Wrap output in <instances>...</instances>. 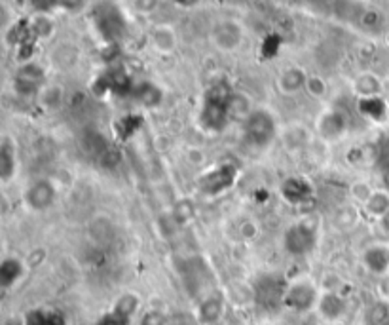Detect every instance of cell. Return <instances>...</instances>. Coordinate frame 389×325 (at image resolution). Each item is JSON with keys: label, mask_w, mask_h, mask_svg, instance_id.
I'll use <instances>...</instances> for the list:
<instances>
[{"label": "cell", "mask_w": 389, "mask_h": 325, "mask_svg": "<svg viewBox=\"0 0 389 325\" xmlns=\"http://www.w3.org/2000/svg\"><path fill=\"white\" fill-rule=\"evenodd\" d=\"M234 91L226 82H217L207 89L206 99L201 105L199 120L209 132H222L230 122V101Z\"/></svg>", "instance_id": "obj_1"}, {"label": "cell", "mask_w": 389, "mask_h": 325, "mask_svg": "<svg viewBox=\"0 0 389 325\" xmlns=\"http://www.w3.org/2000/svg\"><path fill=\"white\" fill-rule=\"evenodd\" d=\"M289 283L279 274H262L258 276L253 286V299L255 304L262 312L273 314V312L285 308V295Z\"/></svg>", "instance_id": "obj_2"}, {"label": "cell", "mask_w": 389, "mask_h": 325, "mask_svg": "<svg viewBox=\"0 0 389 325\" xmlns=\"http://www.w3.org/2000/svg\"><path fill=\"white\" fill-rule=\"evenodd\" d=\"M278 133V124L268 111L258 109V111H251L249 116L243 120V135L247 143L253 147H268Z\"/></svg>", "instance_id": "obj_3"}, {"label": "cell", "mask_w": 389, "mask_h": 325, "mask_svg": "<svg viewBox=\"0 0 389 325\" xmlns=\"http://www.w3.org/2000/svg\"><path fill=\"white\" fill-rule=\"evenodd\" d=\"M317 232L314 227L306 222H296L289 227L283 234V247L289 255L293 257H304L316 249Z\"/></svg>", "instance_id": "obj_4"}, {"label": "cell", "mask_w": 389, "mask_h": 325, "mask_svg": "<svg viewBox=\"0 0 389 325\" xmlns=\"http://www.w3.org/2000/svg\"><path fill=\"white\" fill-rule=\"evenodd\" d=\"M237 175H239V170L234 164H222V166H217L213 170L207 171L206 175H201L198 188L206 196H219L235 185Z\"/></svg>", "instance_id": "obj_5"}, {"label": "cell", "mask_w": 389, "mask_h": 325, "mask_svg": "<svg viewBox=\"0 0 389 325\" xmlns=\"http://www.w3.org/2000/svg\"><path fill=\"white\" fill-rule=\"evenodd\" d=\"M96 27L101 37L109 42H118L125 35V19L120 10L112 4H101L96 10Z\"/></svg>", "instance_id": "obj_6"}, {"label": "cell", "mask_w": 389, "mask_h": 325, "mask_svg": "<svg viewBox=\"0 0 389 325\" xmlns=\"http://www.w3.org/2000/svg\"><path fill=\"white\" fill-rule=\"evenodd\" d=\"M319 293L309 281H296L291 283L285 295V308L294 312H308L319 303Z\"/></svg>", "instance_id": "obj_7"}, {"label": "cell", "mask_w": 389, "mask_h": 325, "mask_svg": "<svg viewBox=\"0 0 389 325\" xmlns=\"http://www.w3.org/2000/svg\"><path fill=\"white\" fill-rule=\"evenodd\" d=\"M211 40L222 52H234L243 42V27L234 19L217 23L211 30Z\"/></svg>", "instance_id": "obj_8"}, {"label": "cell", "mask_w": 389, "mask_h": 325, "mask_svg": "<svg viewBox=\"0 0 389 325\" xmlns=\"http://www.w3.org/2000/svg\"><path fill=\"white\" fill-rule=\"evenodd\" d=\"M25 202H27V206L30 209H35V211H46V209H50L53 206V202H55V188L50 181H37V183H33V185L27 188V193H25Z\"/></svg>", "instance_id": "obj_9"}, {"label": "cell", "mask_w": 389, "mask_h": 325, "mask_svg": "<svg viewBox=\"0 0 389 325\" xmlns=\"http://www.w3.org/2000/svg\"><path fill=\"white\" fill-rule=\"evenodd\" d=\"M44 84V71L35 63H27L19 69V73L15 76V89L23 96L37 94L38 89Z\"/></svg>", "instance_id": "obj_10"}, {"label": "cell", "mask_w": 389, "mask_h": 325, "mask_svg": "<svg viewBox=\"0 0 389 325\" xmlns=\"http://www.w3.org/2000/svg\"><path fill=\"white\" fill-rule=\"evenodd\" d=\"M281 194L289 204L300 206L314 196V188L304 177H289L281 185Z\"/></svg>", "instance_id": "obj_11"}, {"label": "cell", "mask_w": 389, "mask_h": 325, "mask_svg": "<svg viewBox=\"0 0 389 325\" xmlns=\"http://www.w3.org/2000/svg\"><path fill=\"white\" fill-rule=\"evenodd\" d=\"M132 96L139 105L152 109V107H158V105L162 103L163 91L156 84H152V82H141L137 86H133Z\"/></svg>", "instance_id": "obj_12"}, {"label": "cell", "mask_w": 389, "mask_h": 325, "mask_svg": "<svg viewBox=\"0 0 389 325\" xmlns=\"http://www.w3.org/2000/svg\"><path fill=\"white\" fill-rule=\"evenodd\" d=\"M363 263L370 272L386 274L389 270V249L383 245L368 247L363 255Z\"/></svg>", "instance_id": "obj_13"}, {"label": "cell", "mask_w": 389, "mask_h": 325, "mask_svg": "<svg viewBox=\"0 0 389 325\" xmlns=\"http://www.w3.org/2000/svg\"><path fill=\"white\" fill-rule=\"evenodd\" d=\"M25 325H66L63 312L52 308H35L25 314Z\"/></svg>", "instance_id": "obj_14"}, {"label": "cell", "mask_w": 389, "mask_h": 325, "mask_svg": "<svg viewBox=\"0 0 389 325\" xmlns=\"http://www.w3.org/2000/svg\"><path fill=\"white\" fill-rule=\"evenodd\" d=\"M15 170H17V156H15L14 143L4 139L0 143V177L10 181L14 177Z\"/></svg>", "instance_id": "obj_15"}, {"label": "cell", "mask_w": 389, "mask_h": 325, "mask_svg": "<svg viewBox=\"0 0 389 325\" xmlns=\"http://www.w3.org/2000/svg\"><path fill=\"white\" fill-rule=\"evenodd\" d=\"M306 84H308V76L298 67H289L279 78V86L285 94H296L302 88H306Z\"/></svg>", "instance_id": "obj_16"}, {"label": "cell", "mask_w": 389, "mask_h": 325, "mask_svg": "<svg viewBox=\"0 0 389 325\" xmlns=\"http://www.w3.org/2000/svg\"><path fill=\"white\" fill-rule=\"evenodd\" d=\"M23 276V265L21 261L15 257H8L2 261L0 265V286L4 289H10L21 280Z\"/></svg>", "instance_id": "obj_17"}, {"label": "cell", "mask_w": 389, "mask_h": 325, "mask_svg": "<svg viewBox=\"0 0 389 325\" xmlns=\"http://www.w3.org/2000/svg\"><path fill=\"white\" fill-rule=\"evenodd\" d=\"M150 42H152V46H154L158 52H173L177 46L175 30L171 29V27H168V25H160V27H156V29L152 30Z\"/></svg>", "instance_id": "obj_18"}, {"label": "cell", "mask_w": 389, "mask_h": 325, "mask_svg": "<svg viewBox=\"0 0 389 325\" xmlns=\"http://www.w3.org/2000/svg\"><path fill=\"white\" fill-rule=\"evenodd\" d=\"M319 310L327 319H338L345 312V301L336 293H327L319 299Z\"/></svg>", "instance_id": "obj_19"}, {"label": "cell", "mask_w": 389, "mask_h": 325, "mask_svg": "<svg viewBox=\"0 0 389 325\" xmlns=\"http://www.w3.org/2000/svg\"><path fill=\"white\" fill-rule=\"evenodd\" d=\"M365 325H389V303L388 301H374L368 306L363 316Z\"/></svg>", "instance_id": "obj_20"}, {"label": "cell", "mask_w": 389, "mask_h": 325, "mask_svg": "<svg viewBox=\"0 0 389 325\" xmlns=\"http://www.w3.org/2000/svg\"><path fill=\"white\" fill-rule=\"evenodd\" d=\"M222 316V301L219 297H207L199 304V319L203 324H215Z\"/></svg>", "instance_id": "obj_21"}, {"label": "cell", "mask_w": 389, "mask_h": 325, "mask_svg": "<svg viewBox=\"0 0 389 325\" xmlns=\"http://www.w3.org/2000/svg\"><path fill=\"white\" fill-rule=\"evenodd\" d=\"M345 130V118L342 114H338V112H331V114H327L323 120H321V132L323 135L327 137H338V135H342Z\"/></svg>", "instance_id": "obj_22"}, {"label": "cell", "mask_w": 389, "mask_h": 325, "mask_svg": "<svg viewBox=\"0 0 389 325\" xmlns=\"http://www.w3.org/2000/svg\"><path fill=\"white\" fill-rule=\"evenodd\" d=\"M383 101L378 96L374 97H363L361 101V112L372 120H380L383 116Z\"/></svg>", "instance_id": "obj_23"}, {"label": "cell", "mask_w": 389, "mask_h": 325, "mask_svg": "<svg viewBox=\"0 0 389 325\" xmlns=\"http://www.w3.org/2000/svg\"><path fill=\"white\" fill-rule=\"evenodd\" d=\"M249 99L242 94H235L232 96V101H230V118H239L245 120L249 116Z\"/></svg>", "instance_id": "obj_24"}, {"label": "cell", "mask_w": 389, "mask_h": 325, "mask_svg": "<svg viewBox=\"0 0 389 325\" xmlns=\"http://www.w3.org/2000/svg\"><path fill=\"white\" fill-rule=\"evenodd\" d=\"M380 88H382V84L372 74H363V76H359V80H357V91L363 94L365 97L378 96Z\"/></svg>", "instance_id": "obj_25"}, {"label": "cell", "mask_w": 389, "mask_h": 325, "mask_svg": "<svg viewBox=\"0 0 389 325\" xmlns=\"http://www.w3.org/2000/svg\"><path fill=\"white\" fill-rule=\"evenodd\" d=\"M137 306H139V299L132 293H127V295L120 297L118 299V303L114 304V308L112 310H116L118 314H122L125 318H132L133 312L137 310Z\"/></svg>", "instance_id": "obj_26"}, {"label": "cell", "mask_w": 389, "mask_h": 325, "mask_svg": "<svg viewBox=\"0 0 389 325\" xmlns=\"http://www.w3.org/2000/svg\"><path fill=\"white\" fill-rule=\"evenodd\" d=\"M30 29L35 38H48L53 33V23L50 21V17L46 14H40L37 19L30 21Z\"/></svg>", "instance_id": "obj_27"}, {"label": "cell", "mask_w": 389, "mask_h": 325, "mask_svg": "<svg viewBox=\"0 0 389 325\" xmlns=\"http://www.w3.org/2000/svg\"><path fill=\"white\" fill-rule=\"evenodd\" d=\"M382 14L374 10V8H365V12L361 15L359 19V25L363 29H368V30H374V29H380L382 27Z\"/></svg>", "instance_id": "obj_28"}, {"label": "cell", "mask_w": 389, "mask_h": 325, "mask_svg": "<svg viewBox=\"0 0 389 325\" xmlns=\"http://www.w3.org/2000/svg\"><path fill=\"white\" fill-rule=\"evenodd\" d=\"M367 207L370 213L380 215V217H382V215L389 209V196H386V194H378V193L372 194L370 200L367 202Z\"/></svg>", "instance_id": "obj_29"}, {"label": "cell", "mask_w": 389, "mask_h": 325, "mask_svg": "<svg viewBox=\"0 0 389 325\" xmlns=\"http://www.w3.org/2000/svg\"><path fill=\"white\" fill-rule=\"evenodd\" d=\"M129 319L132 318H125L122 314H118L116 310H112L97 319L96 325H129Z\"/></svg>", "instance_id": "obj_30"}, {"label": "cell", "mask_w": 389, "mask_h": 325, "mask_svg": "<svg viewBox=\"0 0 389 325\" xmlns=\"http://www.w3.org/2000/svg\"><path fill=\"white\" fill-rule=\"evenodd\" d=\"M141 325H168V316L160 310H150L143 316Z\"/></svg>", "instance_id": "obj_31"}, {"label": "cell", "mask_w": 389, "mask_h": 325, "mask_svg": "<svg viewBox=\"0 0 389 325\" xmlns=\"http://www.w3.org/2000/svg\"><path fill=\"white\" fill-rule=\"evenodd\" d=\"M139 116H124V118L118 122V128H120V133H124V137L132 135L137 126H139Z\"/></svg>", "instance_id": "obj_32"}, {"label": "cell", "mask_w": 389, "mask_h": 325, "mask_svg": "<svg viewBox=\"0 0 389 325\" xmlns=\"http://www.w3.org/2000/svg\"><path fill=\"white\" fill-rule=\"evenodd\" d=\"M158 6H160V0H133V8L139 14H152Z\"/></svg>", "instance_id": "obj_33"}, {"label": "cell", "mask_w": 389, "mask_h": 325, "mask_svg": "<svg viewBox=\"0 0 389 325\" xmlns=\"http://www.w3.org/2000/svg\"><path fill=\"white\" fill-rule=\"evenodd\" d=\"M29 2L38 14H48V12L59 8V0H29Z\"/></svg>", "instance_id": "obj_34"}, {"label": "cell", "mask_w": 389, "mask_h": 325, "mask_svg": "<svg viewBox=\"0 0 389 325\" xmlns=\"http://www.w3.org/2000/svg\"><path fill=\"white\" fill-rule=\"evenodd\" d=\"M86 6V0H59V8L66 12H80Z\"/></svg>", "instance_id": "obj_35"}, {"label": "cell", "mask_w": 389, "mask_h": 325, "mask_svg": "<svg viewBox=\"0 0 389 325\" xmlns=\"http://www.w3.org/2000/svg\"><path fill=\"white\" fill-rule=\"evenodd\" d=\"M306 88L311 89L316 96H321V94H325V82L321 80V78H308Z\"/></svg>", "instance_id": "obj_36"}, {"label": "cell", "mask_w": 389, "mask_h": 325, "mask_svg": "<svg viewBox=\"0 0 389 325\" xmlns=\"http://www.w3.org/2000/svg\"><path fill=\"white\" fill-rule=\"evenodd\" d=\"M378 152H380V162H382L383 166H389V141L383 143Z\"/></svg>", "instance_id": "obj_37"}, {"label": "cell", "mask_w": 389, "mask_h": 325, "mask_svg": "<svg viewBox=\"0 0 389 325\" xmlns=\"http://www.w3.org/2000/svg\"><path fill=\"white\" fill-rule=\"evenodd\" d=\"M171 2H175L177 6H181V8H194L196 4H198L199 0H171Z\"/></svg>", "instance_id": "obj_38"}, {"label": "cell", "mask_w": 389, "mask_h": 325, "mask_svg": "<svg viewBox=\"0 0 389 325\" xmlns=\"http://www.w3.org/2000/svg\"><path fill=\"white\" fill-rule=\"evenodd\" d=\"M382 229L386 230V232H389V209L382 215Z\"/></svg>", "instance_id": "obj_39"}, {"label": "cell", "mask_w": 389, "mask_h": 325, "mask_svg": "<svg viewBox=\"0 0 389 325\" xmlns=\"http://www.w3.org/2000/svg\"><path fill=\"white\" fill-rule=\"evenodd\" d=\"M6 325H25V322L21 324V322H14V319H12V322H8Z\"/></svg>", "instance_id": "obj_40"}]
</instances>
